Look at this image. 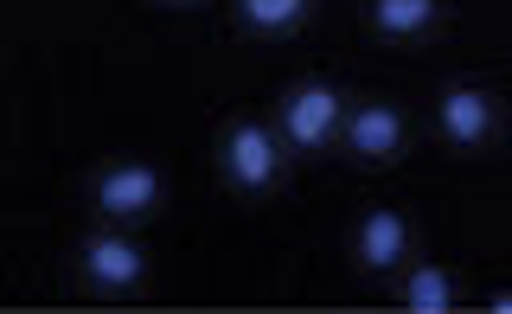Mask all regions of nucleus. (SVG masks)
<instances>
[{
  "mask_svg": "<svg viewBox=\"0 0 512 314\" xmlns=\"http://www.w3.org/2000/svg\"><path fill=\"white\" fill-rule=\"evenodd\" d=\"M77 270L96 295H135L141 276H148V250H141L128 231H90L77 244Z\"/></svg>",
  "mask_w": 512,
  "mask_h": 314,
  "instance_id": "20e7f679",
  "label": "nucleus"
},
{
  "mask_svg": "<svg viewBox=\"0 0 512 314\" xmlns=\"http://www.w3.org/2000/svg\"><path fill=\"white\" fill-rule=\"evenodd\" d=\"M493 314H512V289H493V302H487Z\"/></svg>",
  "mask_w": 512,
  "mask_h": 314,
  "instance_id": "9b49d317",
  "label": "nucleus"
},
{
  "mask_svg": "<svg viewBox=\"0 0 512 314\" xmlns=\"http://www.w3.org/2000/svg\"><path fill=\"white\" fill-rule=\"evenodd\" d=\"M442 0H372V33L378 39H423L436 26Z\"/></svg>",
  "mask_w": 512,
  "mask_h": 314,
  "instance_id": "9d476101",
  "label": "nucleus"
},
{
  "mask_svg": "<svg viewBox=\"0 0 512 314\" xmlns=\"http://www.w3.org/2000/svg\"><path fill=\"white\" fill-rule=\"evenodd\" d=\"M90 199H96V212H103L109 225H141V218L160 212L167 180H160L148 161H116V167H103V174L90 180Z\"/></svg>",
  "mask_w": 512,
  "mask_h": 314,
  "instance_id": "7ed1b4c3",
  "label": "nucleus"
},
{
  "mask_svg": "<svg viewBox=\"0 0 512 314\" xmlns=\"http://www.w3.org/2000/svg\"><path fill=\"white\" fill-rule=\"evenodd\" d=\"M410 250H416V231H410V218L391 212V206H372L359 225H352V257H359V270H372V276L404 270Z\"/></svg>",
  "mask_w": 512,
  "mask_h": 314,
  "instance_id": "0eeeda50",
  "label": "nucleus"
},
{
  "mask_svg": "<svg viewBox=\"0 0 512 314\" xmlns=\"http://www.w3.org/2000/svg\"><path fill=\"white\" fill-rule=\"evenodd\" d=\"M397 302L410 314H448L455 308V276L442 270V263H404V276H397Z\"/></svg>",
  "mask_w": 512,
  "mask_h": 314,
  "instance_id": "6e6552de",
  "label": "nucleus"
},
{
  "mask_svg": "<svg viewBox=\"0 0 512 314\" xmlns=\"http://www.w3.org/2000/svg\"><path fill=\"white\" fill-rule=\"evenodd\" d=\"M436 129L448 148H487L493 135H500V103L487 97L480 84H448L442 97H436Z\"/></svg>",
  "mask_w": 512,
  "mask_h": 314,
  "instance_id": "423d86ee",
  "label": "nucleus"
},
{
  "mask_svg": "<svg viewBox=\"0 0 512 314\" xmlns=\"http://www.w3.org/2000/svg\"><path fill=\"white\" fill-rule=\"evenodd\" d=\"M340 122H346V97L333 84H320V77H308V84H288L282 90V109H276V135L288 154H320L340 141Z\"/></svg>",
  "mask_w": 512,
  "mask_h": 314,
  "instance_id": "f257e3e1",
  "label": "nucleus"
},
{
  "mask_svg": "<svg viewBox=\"0 0 512 314\" xmlns=\"http://www.w3.org/2000/svg\"><path fill=\"white\" fill-rule=\"evenodd\" d=\"M167 7H192V0H167Z\"/></svg>",
  "mask_w": 512,
  "mask_h": 314,
  "instance_id": "f8f14e48",
  "label": "nucleus"
},
{
  "mask_svg": "<svg viewBox=\"0 0 512 314\" xmlns=\"http://www.w3.org/2000/svg\"><path fill=\"white\" fill-rule=\"evenodd\" d=\"M282 167H288V148L269 122L237 116L231 129L218 135V174L231 180L237 193H269V186L282 180Z\"/></svg>",
  "mask_w": 512,
  "mask_h": 314,
  "instance_id": "f03ea898",
  "label": "nucleus"
},
{
  "mask_svg": "<svg viewBox=\"0 0 512 314\" xmlns=\"http://www.w3.org/2000/svg\"><path fill=\"white\" fill-rule=\"evenodd\" d=\"M314 0H237V20L256 39H288L295 26H308Z\"/></svg>",
  "mask_w": 512,
  "mask_h": 314,
  "instance_id": "1a4fd4ad",
  "label": "nucleus"
},
{
  "mask_svg": "<svg viewBox=\"0 0 512 314\" xmlns=\"http://www.w3.org/2000/svg\"><path fill=\"white\" fill-rule=\"evenodd\" d=\"M340 141H346V154H352V161L384 167V161H397V154H404L410 122H404V109H397V103H346Z\"/></svg>",
  "mask_w": 512,
  "mask_h": 314,
  "instance_id": "39448f33",
  "label": "nucleus"
}]
</instances>
